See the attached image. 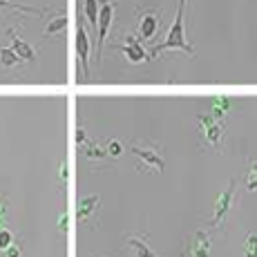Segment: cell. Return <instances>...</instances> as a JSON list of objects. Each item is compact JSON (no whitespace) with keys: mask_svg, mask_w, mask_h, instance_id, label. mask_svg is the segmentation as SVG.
I'll return each instance as SVG.
<instances>
[{"mask_svg":"<svg viewBox=\"0 0 257 257\" xmlns=\"http://www.w3.org/2000/svg\"><path fill=\"white\" fill-rule=\"evenodd\" d=\"M186 3H188V0H179V5H177V16H175V23H172V27L168 29L166 41L161 43V45L152 47V54H150L152 58L159 56V54H164V52H168V49H179V52H186L188 56H195V49L188 45V41H186V32H184Z\"/></svg>","mask_w":257,"mask_h":257,"instance_id":"cell-1","label":"cell"},{"mask_svg":"<svg viewBox=\"0 0 257 257\" xmlns=\"http://www.w3.org/2000/svg\"><path fill=\"white\" fill-rule=\"evenodd\" d=\"M112 21H114V3L112 0H103L101 9H98V23H96V63L103 61V47H105L107 34H110Z\"/></svg>","mask_w":257,"mask_h":257,"instance_id":"cell-2","label":"cell"},{"mask_svg":"<svg viewBox=\"0 0 257 257\" xmlns=\"http://www.w3.org/2000/svg\"><path fill=\"white\" fill-rule=\"evenodd\" d=\"M139 38L143 41H152L157 32L161 29V9H139Z\"/></svg>","mask_w":257,"mask_h":257,"instance_id":"cell-3","label":"cell"},{"mask_svg":"<svg viewBox=\"0 0 257 257\" xmlns=\"http://www.w3.org/2000/svg\"><path fill=\"white\" fill-rule=\"evenodd\" d=\"M90 52H92V43L87 36V29L83 23H78L76 27V56H78V65L85 76H90Z\"/></svg>","mask_w":257,"mask_h":257,"instance_id":"cell-4","label":"cell"},{"mask_svg":"<svg viewBox=\"0 0 257 257\" xmlns=\"http://www.w3.org/2000/svg\"><path fill=\"white\" fill-rule=\"evenodd\" d=\"M199 125H201V135L206 137L208 146L217 148L219 146V139H221V125L217 118H212L210 114H199Z\"/></svg>","mask_w":257,"mask_h":257,"instance_id":"cell-5","label":"cell"},{"mask_svg":"<svg viewBox=\"0 0 257 257\" xmlns=\"http://www.w3.org/2000/svg\"><path fill=\"white\" fill-rule=\"evenodd\" d=\"M132 152H135L137 157L143 161V166H148L152 172H161L164 170V159H161V155L157 150H152V148H141V143H137L135 148H132Z\"/></svg>","mask_w":257,"mask_h":257,"instance_id":"cell-6","label":"cell"},{"mask_svg":"<svg viewBox=\"0 0 257 257\" xmlns=\"http://www.w3.org/2000/svg\"><path fill=\"white\" fill-rule=\"evenodd\" d=\"M121 52H123V56H125L130 63H146V61H150V56H148V52L143 49V45L139 43V38H137V36H127L125 38V45L121 47Z\"/></svg>","mask_w":257,"mask_h":257,"instance_id":"cell-7","label":"cell"},{"mask_svg":"<svg viewBox=\"0 0 257 257\" xmlns=\"http://www.w3.org/2000/svg\"><path fill=\"white\" fill-rule=\"evenodd\" d=\"M233 195H235V179L230 181V186L226 188V190L219 195V199H217V204H215V215H212V226H217V224H221V221H224L226 212L230 210V201H233Z\"/></svg>","mask_w":257,"mask_h":257,"instance_id":"cell-8","label":"cell"},{"mask_svg":"<svg viewBox=\"0 0 257 257\" xmlns=\"http://www.w3.org/2000/svg\"><path fill=\"white\" fill-rule=\"evenodd\" d=\"M9 38H12V49L14 52L18 54V58H21V61H27V63H32V61H36V49L34 47H29L27 43L23 41L21 36H16V32H14V29H9Z\"/></svg>","mask_w":257,"mask_h":257,"instance_id":"cell-9","label":"cell"},{"mask_svg":"<svg viewBox=\"0 0 257 257\" xmlns=\"http://www.w3.org/2000/svg\"><path fill=\"white\" fill-rule=\"evenodd\" d=\"M98 206V197L96 195H90V197H83L81 201H78V212H76V217H78V221H85L87 217L94 212V208Z\"/></svg>","mask_w":257,"mask_h":257,"instance_id":"cell-10","label":"cell"},{"mask_svg":"<svg viewBox=\"0 0 257 257\" xmlns=\"http://www.w3.org/2000/svg\"><path fill=\"white\" fill-rule=\"evenodd\" d=\"M192 257H210V241L208 237L204 233L195 235V239H192Z\"/></svg>","mask_w":257,"mask_h":257,"instance_id":"cell-11","label":"cell"},{"mask_svg":"<svg viewBox=\"0 0 257 257\" xmlns=\"http://www.w3.org/2000/svg\"><path fill=\"white\" fill-rule=\"evenodd\" d=\"M226 112H230V101L224 96H217L212 98V110H210V116L212 118H221L226 114Z\"/></svg>","mask_w":257,"mask_h":257,"instance_id":"cell-12","label":"cell"},{"mask_svg":"<svg viewBox=\"0 0 257 257\" xmlns=\"http://www.w3.org/2000/svg\"><path fill=\"white\" fill-rule=\"evenodd\" d=\"M67 27V18L65 16H58V18H54V21H49L45 25V32H43V38H49V36H54V34H58V32H63V29Z\"/></svg>","mask_w":257,"mask_h":257,"instance_id":"cell-13","label":"cell"},{"mask_svg":"<svg viewBox=\"0 0 257 257\" xmlns=\"http://www.w3.org/2000/svg\"><path fill=\"white\" fill-rule=\"evenodd\" d=\"M127 244L135 248V253H137V257H157V253L150 248V246L146 244V241H141V239H137V237H130L127 239Z\"/></svg>","mask_w":257,"mask_h":257,"instance_id":"cell-14","label":"cell"},{"mask_svg":"<svg viewBox=\"0 0 257 257\" xmlns=\"http://www.w3.org/2000/svg\"><path fill=\"white\" fill-rule=\"evenodd\" d=\"M21 63V58H18V54L14 52L12 47H0V65L3 67H14Z\"/></svg>","mask_w":257,"mask_h":257,"instance_id":"cell-15","label":"cell"},{"mask_svg":"<svg viewBox=\"0 0 257 257\" xmlns=\"http://www.w3.org/2000/svg\"><path fill=\"white\" fill-rule=\"evenodd\" d=\"M98 9H101L98 0H85L83 12H85V16H87V21H90L92 27H96V23H98Z\"/></svg>","mask_w":257,"mask_h":257,"instance_id":"cell-16","label":"cell"},{"mask_svg":"<svg viewBox=\"0 0 257 257\" xmlns=\"http://www.w3.org/2000/svg\"><path fill=\"white\" fill-rule=\"evenodd\" d=\"M85 155L90 157V159H101V157L107 155V150H105V148H101V146H96V143H90V141H87Z\"/></svg>","mask_w":257,"mask_h":257,"instance_id":"cell-17","label":"cell"},{"mask_svg":"<svg viewBox=\"0 0 257 257\" xmlns=\"http://www.w3.org/2000/svg\"><path fill=\"white\" fill-rule=\"evenodd\" d=\"M246 257H257V235H248L246 239Z\"/></svg>","mask_w":257,"mask_h":257,"instance_id":"cell-18","label":"cell"},{"mask_svg":"<svg viewBox=\"0 0 257 257\" xmlns=\"http://www.w3.org/2000/svg\"><path fill=\"white\" fill-rule=\"evenodd\" d=\"M12 244H14L12 233H9L7 228H0V250H5L7 246H12Z\"/></svg>","mask_w":257,"mask_h":257,"instance_id":"cell-19","label":"cell"},{"mask_svg":"<svg viewBox=\"0 0 257 257\" xmlns=\"http://www.w3.org/2000/svg\"><path fill=\"white\" fill-rule=\"evenodd\" d=\"M246 186H248V190H257V164L246 175Z\"/></svg>","mask_w":257,"mask_h":257,"instance_id":"cell-20","label":"cell"},{"mask_svg":"<svg viewBox=\"0 0 257 257\" xmlns=\"http://www.w3.org/2000/svg\"><path fill=\"white\" fill-rule=\"evenodd\" d=\"M105 150H107V155L118 157V155H121V152H123V146H121V143H118V141L112 139L110 143H107V148H105Z\"/></svg>","mask_w":257,"mask_h":257,"instance_id":"cell-21","label":"cell"},{"mask_svg":"<svg viewBox=\"0 0 257 257\" xmlns=\"http://www.w3.org/2000/svg\"><path fill=\"white\" fill-rule=\"evenodd\" d=\"M3 257H21V248L18 246H7V248L3 250Z\"/></svg>","mask_w":257,"mask_h":257,"instance_id":"cell-22","label":"cell"},{"mask_svg":"<svg viewBox=\"0 0 257 257\" xmlns=\"http://www.w3.org/2000/svg\"><path fill=\"white\" fill-rule=\"evenodd\" d=\"M61 230H67V215L61 217Z\"/></svg>","mask_w":257,"mask_h":257,"instance_id":"cell-23","label":"cell"},{"mask_svg":"<svg viewBox=\"0 0 257 257\" xmlns=\"http://www.w3.org/2000/svg\"><path fill=\"white\" fill-rule=\"evenodd\" d=\"M76 141H78V143L85 141V135H83V130H78V132H76Z\"/></svg>","mask_w":257,"mask_h":257,"instance_id":"cell-24","label":"cell"},{"mask_svg":"<svg viewBox=\"0 0 257 257\" xmlns=\"http://www.w3.org/2000/svg\"><path fill=\"white\" fill-rule=\"evenodd\" d=\"M61 179H63V181L67 179V168H65V166H61Z\"/></svg>","mask_w":257,"mask_h":257,"instance_id":"cell-25","label":"cell"},{"mask_svg":"<svg viewBox=\"0 0 257 257\" xmlns=\"http://www.w3.org/2000/svg\"><path fill=\"white\" fill-rule=\"evenodd\" d=\"M3 3H5V0H0V5H3Z\"/></svg>","mask_w":257,"mask_h":257,"instance_id":"cell-26","label":"cell"}]
</instances>
